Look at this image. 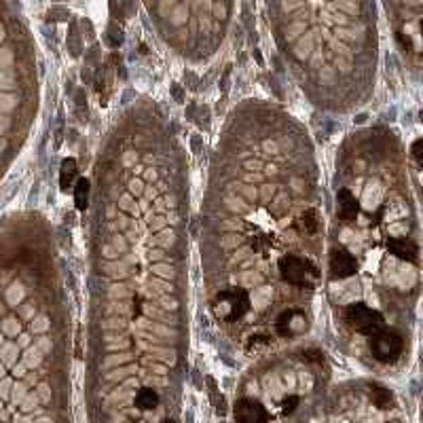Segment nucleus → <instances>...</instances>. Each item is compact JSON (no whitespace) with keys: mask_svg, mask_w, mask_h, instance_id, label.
Instances as JSON below:
<instances>
[{"mask_svg":"<svg viewBox=\"0 0 423 423\" xmlns=\"http://www.w3.org/2000/svg\"><path fill=\"white\" fill-rule=\"evenodd\" d=\"M212 311L220 322H240L250 311V297L242 288H225L214 297Z\"/></svg>","mask_w":423,"mask_h":423,"instance_id":"1","label":"nucleus"},{"mask_svg":"<svg viewBox=\"0 0 423 423\" xmlns=\"http://www.w3.org/2000/svg\"><path fill=\"white\" fill-rule=\"evenodd\" d=\"M280 275L286 284L297 286V288H307L313 286L317 280V267L305 258V256H297V254H286L280 258Z\"/></svg>","mask_w":423,"mask_h":423,"instance_id":"2","label":"nucleus"},{"mask_svg":"<svg viewBox=\"0 0 423 423\" xmlns=\"http://www.w3.org/2000/svg\"><path fill=\"white\" fill-rule=\"evenodd\" d=\"M343 317H345V322H347L356 332H360V335L368 337V339H372L374 335H379V332L385 328L383 315H381L377 309H372V307H368V305H364V302L347 305Z\"/></svg>","mask_w":423,"mask_h":423,"instance_id":"3","label":"nucleus"},{"mask_svg":"<svg viewBox=\"0 0 423 423\" xmlns=\"http://www.w3.org/2000/svg\"><path fill=\"white\" fill-rule=\"evenodd\" d=\"M402 350H404V339L396 330L383 328L379 335L370 339V352L379 362L389 364L398 360L402 356Z\"/></svg>","mask_w":423,"mask_h":423,"instance_id":"4","label":"nucleus"},{"mask_svg":"<svg viewBox=\"0 0 423 423\" xmlns=\"http://www.w3.org/2000/svg\"><path fill=\"white\" fill-rule=\"evenodd\" d=\"M307 328V317L301 309H288L284 311L277 322H275V332L284 339H290L295 335H301L302 330Z\"/></svg>","mask_w":423,"mask_h":423,"instance_id":"5","label":"nucleus"},{"mask_svg":"<svg viewBox=\"0 0 423 423\" xmlns=\"http://www.w3.org/2000/svg\"><path fill=\"white\" fill-rule=\"evenodd\" d=\"M269 411L252 398H242L235 404V422L238 423H269Z\"/></svg>","mask_w":423,"mask_h":423,"instance_id":"6","label":"nucleus"},{"mask_svg":"<svg viewBox=\"0 0 423 423\" xmlns=\"http://www.w3.org/2000/svg\"><path fill=\"white\" fill-rule=\"evenodd\" d=\"M356 271H358V260H356V256L350 254L347 250H337V252L330 256V273H332V277L347 280V277H352Z\"/></svg>","mask_w":423,"mask_h":423,"instance_id":"7","label":"nucleus"},{"mask_svg":"<svg viewBox=\"0 0 423 423\" xmlns=\"http://www.w3.org/2000/svg\"><path fill=\"white\" fill-rule=\"evenodd\" d=\"M387 250L396 256V258H400V260H407V263H415L417 258H419V248H417V243L413 242V240H404V238H392L389 242H387Z\"/></svg>","mask_w":423,"mask_h":423,"instance_id":"8","label":"nucleus"},{"mask_svg":"<svg viewBox=\"0 0 423 423\" xmlns=\"http://www.w3.org/2000/svg\"><path fill=\"white\" fill-rule=\"evenodd\" d=\"M337 203H339V216H341V220L350 223V220L356 218V214H358V201L352 195V190L341 188L339 195H337Z\"/></svg>","mask_w":423,"mask_h":423,"instance_id":"9","label":"nucleus"},{"mask_svg":"<svg viewBox=\"0 0 423 423\" xmlns=\"http://www.w3.org/2000/svg\"><path fill=\"white\" fill-rule=\"evenodd\" d=\"M136 407L140 409V411H153L157 404H159V394L155 392V389H151V387H142L138 394H136Z\"/></svg>","mask_w":423,"mask_h":423,"instance_id":"10","label":"nucleus"},{"mask_svg":"<svg viewBox=\"0 0 423 423\" xmlns=\"http://www.w3.org/2000/svg\"><path fill=\"white\" fill-rule=\"evenodd\" d=\"M301 227L307 235H317L320 231V214L315 210H305L301 214Z\"/></svg>","mask_w":423,"mask_h":423,"instance_id":"11","label":"nucleus"},{"mask_svg":"<svg viewBox=\"0 0 423 423\" xmlns=\"http://www.w3.org/2000/svg\"><path fill=\"white\" fill-rule=\"evenodd\" d=\"M370 398H372V402H374L379 409H392V404H394V396H392L389 389H385V387H372Z\"/></svg>","mask_w":423,"mask_h":423,"instance_id":"12","label":"nucleus"},{"mask_svg":"<svg viewBox=\"0 0 423 423\" xmlns=\"http://www.w3.org/2000/svg\"><path fill=\"white\" fill-rule=\"evenodd\" d=\"M87 195H89V184H87V180L76 182L74 199H76V208H78V210H85V205H87Z\"/></svg>","mask_w":423,"mask_h":423,"instance_id":"13","label":"nucleus"},{"mask_svg":"<svg viewBox=\"0 0 423 423\" xmlns=\"http://www.w3.org/2000/svg\"><path fill=\"white\" fill-rule=\"evenodd\" d=\"M74 174H76V165H74V161H72V159L63 161V165H61V186H63V188H68V184L72 182Z\"/></svg>","mask_w":423,"mask_h":423,"instance_id":"14","label":"nucleus"},{"mask_svg":"<svg viewBox=\"0 0 423 423\" xmlns=\"http://www.w3.org/2000/svg\"><path fill=\"white\" fill-rule=\"evenodd\" d=\"M299 407V398L297 396H290V398H286L284 402H282V411H284V415H290V413H295V409Z\"/></svg>","mask_w":423,"mask_h":423,"instance_id":"15","label":"nucleus"},{"mask_svg":"<svg viewBox=\"0 0 423 423\" xmlns=\"http://www.w3.org/2000/svg\"><path fill=\"white\" fill-rule=\"evenodd\" d=\"M161 423H174V422H161Z\"/></svg>","mask_w":423,"mask_h":423,"instance_id":"16","label":"nucleus"}]
</instances>
